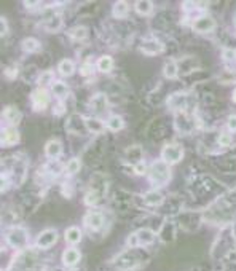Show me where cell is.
Listing matches in <instances>:
<instances>
[{"label": "cell", "mask_w": 236, "mask_h": 271, "mask_svg": "<svg viewBox=\"0 0 236 271\" xmlns=\"http://www.w3.org/2000/svg\"><path fill=\"white\" fill-rule=\"evenodd\" d=\"M171 179V169L165 161H155L150 168V180L155 185H165Z\"/></svg>", "instance_id": "6da1fadb"}, {"label": "cell", "mask_w": 236, "mask_h": 271, "mask_svg": "<svg viewBox=\"0 0 236 271\" xmlns=\"http://www.w3.org/2000/svg\"><path fill=\"white\" fill-rule=\"evenodd\" d=\"M34 266H35V252L24 251L16 257L12 271H32Z\"/></svg>", "instance_id": "7a4b0ae2"}, {"label": "cell", "mask_w": 236, "mask_h": 271, "mask_svg": "<svg viewBox=\"0 0 236 271\" xmlns=\"http://www.w3.org/2000/svg\"><path fill=\"white\" fill-rule=\"evenodd\" d=\"M7 241H8L10 246L15 247V249L24 247L27 244V231L24 228H19V226L12 228L7 233Z\"/></svg>", "instance_id": "3957f363"}, {"label": "cell", "mask_w": 236, "mask_h": 271, "mask_svg": "<svg viewBox=\"0 0 236 271\" xmlns=\"http://www.w3.org/2000/svg\"><path fill=\"white\" fill-rule=\"evenodd\" d=\"M196 126V120L195 117L187 113V112H179L176 117V128L179 129L180 133H190L193 131V128Z\"/></svg>", "instance_id": "277c9868"}, {"label": "cell", "mask_w": 236, "mask_h": 271, "mask_svg": "<svg viewBox=\"0 0 236 271\" xmlns=\"http://www.w3.org/2000/svg\"><path fill=\"white\" fill-rule=\"evenodd\" d=\"M163 161L166 165H174V163H179L182 158H184V150H182L180 145H166L163 148Z\"/></svg>", "instance_id": "5b68a950"}, {"label": "cell", "mask_w": 236, "mask_h": 271, "mask_svg": "<svg viewBox=\"0 0 236 271\" xmlns=\"http://www.w3.org/2000/svg\"><path fill=\"white\" fill-rule=\"evenodd\" d=\"M153 240H155V233L148 228H142L130 236V244L131 246H139V244L145 246V244H152Z\"/></svg>", "instance_id": "8992f818"}, {"label": "cell", "mask_w": 236, "mask_h": 271, "mask_svg": "<svg viewBox=\"0 0 236 271\" xmlns=\"http://www.w3.org/2000/svg\"><path fill=\"white\" fill-rule=\"evenodd\" d=\"M56 241H58V231L56 230H45L38 235L37 246L40 249H50Z\"/></svg>", "instance_id": "52a82bcc"}, {"label": "cell", "mask_w": 236, "mask_h": 271, "mask_svg": "<svg viewBox=\"0 0 236 271\" xmlns=\"http://www.w3.org/2000/svg\"><path fill=\"white\" fill-rule=\"evenodd\" d=\"M48 101H50V96L45 88H38L32 93V105H34L35 110H44L48 105Z\"/></svg>", "instance_id": "ba28073f"}, {"label": "cell", "mask_w": 236, "mask_h": 271, "mask_svg": "<svg viewBox=\"0 0 236 271\" xmlns=\"http://www.w3.org/2000/svg\"><path fill=\"white\" fill-rule=\"evenodd\" d=\"M214 27H216V23L211 16H200L198 19H195L193 23V29L196 32H201V34H206V32H211Z\"/></svg>", "instance_id": "9c48e42d"}, {"label": "cell", "mask_w": 236, "mask_h": 271, "mask_svg": "<svg viewBox=\"0 0 236 271\" xmlns=\"http://www.w3.org/2000/svg\"><path fill=\"white\" fill-rule=\"evenodd\" d=\"M141 50H142V53L153 56V54H160V53L163 51V45L158 40H155V38H148V40L142 42Z\"/></svg>", "instance_id": "30bf717a"}, {"label": "cell", "mask_w": 236, "mask_h": 271, "mask_svg": "<svg viewBox=\"0 0 236 271\" xmlns=\"http://www.w3.org/2000/svg\"><path fill=\"white\" fill-rule=\"evenodd\" d=\"M85 225L90 226L91 230H99L104 225V217L101 212H88L85 217Z\"/></svg>", "instance_id": "8fae6325"}, {"label": "cell", "mask_w": 236, "mask_h": 271, "mask_svg": "<svg viewBox=\"0 0 236 271\" xmlns=\"http://www.w3.org/2000/svg\"><path fill=\"white\" fill-rule=\"evenodd\" d=\"M62 262L66 266H75L80 262V252L77 251V249L69 247L67 251L62 254Z\"/></svg>", "instance_id": "7c38bea8"}, {"label": "cell", "mask_w": 236, "mask_h": 271, "mask_svg": "<svg viewBox=\"0 0 236 271\" xmlns=\"http://www.w3.org/2000/svg\"><path fill=\"white\" fill-rule=\"evenodd\" d=\"M19 140V133L15 128H7L2 131V145H15Z\"/></svg>", "instance_id": "4fadbf2b"}, {"label": "cell", "mask_w": 236, "mask_h": 271, "mask_svg": "<svg viewBox=\"0 0 236 271\" xmlns=\"http://www.w3.org/2000/svg\"><path fill=\"white\" fill-rule=\"evenodd\" d=\"M45 153L48 158H58L62 153V144L59 140H50L45 145Z\"/></svg>", "instance_id": "5bb4252c"}, {"label": "cell", "mask_w": 236, "mask_h": 271, "mask_svg": "<svg viewBox=\"0 0 236 271\" xmlns=\"http://www.w3.org/2000/svg\"><path fill=\"white\" fill-rule=\"evenodd\" d=\"M187 96L185 94H182V93H177V94H173L169 97V107L171 108H174V110H182V108H185L187 105Z\"/></svg>", "instance_id": "9a60e30c"}, {"label": "cell", "mask_w": 236, "mask_h": 271, "mask_svg": "<svg viewBox=\"0 0 236 271\" xmlns=\"http://www.w3.org/2000/svg\"><path fill=\"white\" fill-rule=\"evenodd\" d=\"M144 201L148 204V206H160L163 201H165V197L160 191L156 190H152V191H147L144 195Z\"/></svg>", "instance_id": "2e32d148"}, {"label": "cell", "mask_w": 236, "mask_h": 271, "mask_svg": "<svg viewBox=\"0 0 236 271\" xmlns=\"http://www.w3.org/2000/svg\"><path fill=\"white\" fill-rule=\"evenodd\" d=\"M85 126H87L88 131L98 134V133H102L104 131V123L98 118H85Z\"/></svg>", "instance_id": "e0dca14e"}, {"label": "cell", "mask_w": 236, "mask_h": 271, "mask_svg": "<svg viewBox=\"0 0 236 271\" xmlns=\"http://www.w3.org/2000/svg\"><path fill=\"white\" fill-rule=\"evenodd\" d=\"M61 26H62V18L59 15H53L51 18L45 21V29L48 32H56L61 29Z\"/></svg>", "instance_id": "ac0fdd59"}, {"label": "cell", "mask_w": 236, "mask_h": 271, "mask_svg": "<svg viewBox=\"0 0 236 271\" xmlns=\"http://www.w3.org/2000/svg\"><path fill=\"white\" fill-rule=\"evenodd\" d=\"M82 240V231L77 226H70V228L66 230V241L70 244H77Z\"/></svg>", "instance_id": "d6986e66"}, {"label": "cell", "mask_w": 236, "mask_h": 271, "mask_svg": "<svg viewBox=\"0 0 236 271\" xmlns=\"http://www.w3.org/2000/svg\"><path fill=\"white\" fill-rule=\"evenodd\" d=\"M163 73L166 75L168 79H176V77H177V73H179V66H177V62L173 61V59H169V61L165 64Z\"/></svg>", "instance_id": "ffe728a7"}, {"label": "cell", "mask_w": 236, "mask_h": 271, "mask_svg": "<svg viewBox=\"0 0 236 271\" xmlns=\"http://www.w3.org/2000/svg\"><path fill=\"white\" fill-rule=\"evenodd\" d=\"M136 12L139 15H150L153 10V4L150 2V0H139V2H136Z\"/></svg>", "instance_id": "44dd1931"}, {"label": "cell", "mask_w": 236, "mask_h": 271, "mask_svg": "<svg viewBox=\"0 0 236 271\" xmlns=\"http://www.w3.org/2000/svg\"><path fill=\"white\" fill-rule=\"evenodd\" d=\"M58 70H59L61 75H64V77H69V75H72L73 70H75V64H73L70 59H62V61L59 62Z\"/></svg>", "instance_id": "7402d4cb"}, {"label": "cell", "mask_w": 236, "mask_h": 271, "mask_svg": "<svg viewBox=\"0 0 236 271\" xmlns=\"http://www.w3.org/2000/svg\"><path fill=\"white\" fill-rule=\"evenodd\" d=\"M4 118L7 122H10V123H18L19 122V118H21V113H19V110L18 108H15V107H7L5 110H4Z\"/></svg>", "instance_id": "603a6c76"}, {"label": "cell", "mask_w": 236, "mask_h": 271, "mask_svg": "<svg viewBox=\"0 0 236 271\" xmlns=\"http://www.w3.org/2000/svg\"><path fill=\"white\" fill-rule=\"evenodd\" d=\"M113 16L115 18H125L126 15H128V12H130V7H128V4L126 2H115L113 4Z\"/></svg>", "instance_id": "cb8c5ba5"}, {"label": "cell", "mask_w": 236, "mask_h": 271, "mask_svg": "<svg viewBox=\"0 0 236 271\" xmlns=\"http://www.w3.org/2000/svg\"><path fill=\"white\" fill-rule=\"evenodd\" d=\"M93 108L96 112H104L107 108V97L104 94H98L93 97V102H91Z\"/></svg>", "instance_id": "d4e9b609"}, {"label": "cell", "mask_w": 236, "mask_h": 271, "mask_svg": "<svg viewBox=\"0 0 236 271\" xmlns=\"http://www.w3.org/2000/svg\"><path fill=\"white\" fill-rule=\"evenodd\" d=\"M21 47H23V50L27 53H35L40 50L42 45L37 38H26V40H23V43H21Z\"/></svg>", "instance_id": "484cf974"}, {"label": "cell", "mask_w": 236, "mask_h": 271, "mask_svg": "<svg viewBox=\"0 0 236 271\" xmlns=\"http://www.w3.org/2000/svg\"><path fill=\"white\" fill-rule=\"evenodd\" d=\"M53 93H55V96L59 97V99H64V97L69 96V88H67L66 83L56 82L55 85H53Z\"/></svg>", "instance_id": "4316f807"}, {"label": "cell", "mask_w": 236, "mask_h": 271, "mask_svg": "<svg viewBox=\"0 0 236 271\" xmlns=\"http://www.w3.org/2000/svg\"><path fill=\"white\" fill-rule=\"evenodd\" d=\"M112 67H113V59H112L110 56H102V58H99V61H98V69H99L101 72L107 73V72L112 70Z\"/></svg>", "instance_id": "83f0119b"}, {"label": "cell", "mask_w": 236, "mask_h": 271, "mask_svg": "<svg viewBox=\"0 0 236 271\" xmlns=\"http://www.w3.org/2000/svg\"><path fill=\"white\" fill-rule=\"evenodd\" d=\"M80 168H82V163H80V160L73 158V160H70V161L67 163V166H66V174H67V176H73V174H77V172L80 171Z\"/></svg>", "instance_id": "f1b7e54d"}, {"label": "cell", "mask_w": 236, "mask_h": 271, "mask_svg": "<svg viewBox=\"0 0 236 271\" xmlns=\"http://www.w3.org/2000/svg\"><path fill=\"white\" fill-rule=\"evenodd\" d=\"M107 128H109L110 131H118V129L123 128V120L118 115H112L109 118V122H107Z\"/></svg>", "instance_id": "f546056e"}, {"label": "cell", "mask_w": 236, "mask_h": 271, "mask_svg": "<svg viewBox=\"0 0 236 271\" xmlns=\"http://www.w3.org/2000/svg\"><path fill=\"white\" fill-rule=\"evenodd\" d=\"M98 201H99V195H98V191H96V190L88 191V193H87V197H85V203L90 204V206L98 204Z\"/></svg>", "instance_id": "4dcf8cb0"}, {"label": "cell", "mask_w": 236, "mask_h": 271, "mask_svg": "<svg viewBox=\"0 0 236 271\" xmlns=\"http://www.w3.org/2000/svg\"><path fill=\"white\" fill-rule=\"evenodd\" d=\"M38 83H40L42 86L55 85V83H53V72H45V73H42V75H40V79H38Z\"/></svg>", "instance_id": "1f68e13d"}, {"label": "cell", "mask_w": 236, "mask_h": 271, "mask_svg": "<svg viewBox=\"0 0 236 271\" xmlns=\"http://www.w3.org/2000/svg\"><path fill=\"white\" fill-rule=\"evenodd\" d=\"M70 35L73 38H77V40H82V38L87 37V29H85V27H77V29H73L70 32Z\"/></svg>", "instance_id": "d6a6232c"}, {"label": "cell", "mask_w": 236, "mask_h": 271, "mask_svg": "<svg viewBox=\"0 0 236 271\" xmlns=\"http://www.w3.org/2000/svg\"><path fill=\"white\" fill-rule=\"evenodd\" d=\"M145 171H147V166H145V163H144V161H137L136 165H134V172H136L137 176L145 174Z\"/></svg>", "instance_id": "836d02e7"}, {"label": "cell", "mask_w": 236, "mask_h": 271, "mask_svg": "<svg viewBox=\"0 0 236 271\" xmlns=\"http://www.w3.org/2000/svg\"><path fill=\"white\" fill-rule=\"evenodd\" d=\"M222 58H223L225 61H234V58H236V53H234V50L227 48V50H223V53H222Z\"/></svg>", "instance_id": "e575fe53"}, {"label": "cell", "mask_w": 236, "mask_h": 271, "mask_svg": "<svg viewBox=\"0 0 236 271\" xmlns=\"http://www.w3.org/2000/svg\"><path fill=\"white\" fill-rule=\"evenodd\" d=\"M93 70H94V67L91 66V64L90 62H85L83 66H82V69H80V73L82 75H91Z\"/></svg>", "instance_id": "d590c367"}, {"label": "cell", "mask_w": 236, "mask_h": 271, "mask_svg": "<svg viewBox=\"0 0 236 271\" xmlns=\"http://www.w3.org/2000/svg\"><path fill=\"white\" fill-rule=\"evenodd\" d=\"M227 126H228L230 131H236V115L228 117V120H227Z\"/></svg>", "instance_id": "8d00e7d4"}, {"label": "cell", "mask_w": 236, "mask_h": 271, "mask_svg": "<svg viewBox=\"0 0 236 271\" xmlns=\"http://www.w3.org/2000/svg\"><path fill=\"white\" fill-rule=\"evenodd\" d=\"M219 142H220V145H230L231 144V137L228 134H222L220 139H219Z\"/></svg>", "instance_id": "74e56055"}, {"label": "cell", "mask_w": 236, "mask_h": 271, "mask_svg": "<svg viewBox=\"0 0 236 271\" xmlns=\"http://www.w3.org/2000/svg\"><path fill=\"white\" fill-rule=\"evenodd\" d=\"M55 113H58V115H62V113H64V105H62V104H58V105L55 107Z\"/></svg>", "instance_id": "f35d334b"}, {"label": "cell", "mask_w": 236, "mask_h": 271, "mask_svg": "<svg viewBox=\"0 0 236 271\" xmlns=\"http://www.w3.org/2000/svg\"><path fill=\"white\" fill-rule=\"evenodd\" d=\"M5 32H7V21L2 18V35H5Z\"/></svg>", "instance_id": "ab89813d"}, {"label": "cell", "mask_w": 236, "mask_h": 271, "mask_svg": "<svg viewBox=\"0 0 236 271\" xmlns=\"http://www.w3.org/2000/svg\"><path fill=\"white\" fill-rule=\"evenodd\" d=\"M233 99H234V102H236V91L233 93Z\"/></svg>", "instance_id": "60d3db41"}, {"label": "cell", "mask_w": 236, "mask_h": 271, "mask_svg": "<svg viewBox=\"0 0 236 271\" xmlns=\"http://www.w3.org/2000/svg\"><path fill=\"white\" fill-rule=\"evenodd\" d=\"M234 23H236V16H234Z\"/></svg>", "instance_id": "b9f144b4"}]
</instances>
